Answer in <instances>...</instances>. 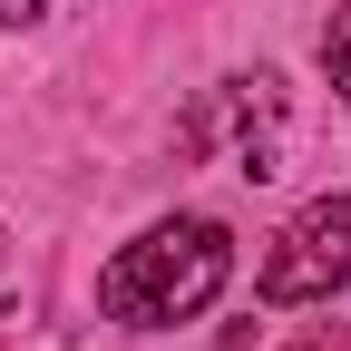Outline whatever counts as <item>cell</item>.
<instances>
[{
  "instance_id": "4",
  "label": "cell",
  "mask_w": 351,
  "mask_h": 351,
  "mask_svg": "<svg viewBox=\"0 0 351 351\" xmlns=\"http://www.w3.org/2000/svg\"><path fill=\"white\" fill-rule=\"evenodd\" d=\"M39 10H49V0H0V29H29Z\"/></svg>"
},
{
  "instance_id": "1",
  "label": "cell",
  "mask_w": 351,
  "mask_h": 351,
  "mask_svg": "<svg viewBox=\"0 0 351 351\" xmlns=\"http://www.w3.org/2000/svg\"><path fill=\"white\" fill-rule=\"evenodd\" d=\"M225 274H234L225 225H215V215H176V225H147L98 274V302H108V322L156 332V322H195L205 302L225 293Z\"/></svg>"
},
{
  "instance_id": "3",
  "label": "cell",
  "mask_w": 351,
  "mask_h": 351,
  "mask_svg": "<svg viewBox=\"0 0 351 351\" xmlns=\"http://www.w3.org/2000/svg\"><path fill=\"white\" fill-rule=\"evenodd\" d=\"M322 69H332V88H341V98H351V10L322 29Z\"/></svg>"
},
{
  "instance_id": "2",
  "label": "cell",
  "mask_w": 351,
  "mask_h": 351,
  "mask_svg": "<svg viewBox=\"0 0 351 351\" xmlns=\"http://www.w3.org/2000/svg\"><path fill=\"white\" fill-rule=\"evenodd\" d=\"M341 283H351V195H313L283 225V244L263 254L254 293L263 302H332Z\"/></svg>"
}]
</instances>
